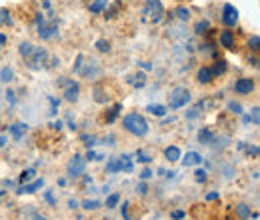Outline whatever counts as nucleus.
<instances>
[{
	"label": "nucleus",
	"mask_w": 260,
	"mask_h": 220,
	"mask_svg": "<svg viewBox=\"0 0 260 220\" xmlns=\"http://www.w3.org/2000/svg\"><path fill=\"white\" fill-rule=\"evenodd\" d=\"M122 126H124V130H128L130 134H134V136H146V134H148V122H146V118H144L142 114H138V112L126 114V116L122 118Z\"/></svg>",
	"instance_id": "f257e3e1"
},
{
	"label": "nucleus",
	"mask_w": 260,
	"mask_h": 220,
	"mask_svg": "<svg viewBox=\"0 0 260 220\" xmlns=\"http://www.w3.org/2000/svg\"><path fill=\"white\" fill-rule=\"evenodd\" d=\"M34 22H36L38 36H40L42 40H50L52 36H56V34H58V26H60V22L56 20V16L46 20V18L42 16V12H38V14L34 16Z\"/></svg>",
	"instance_id": "f03ea898"
},
{
	"label": "nucleus",
	"mask_w": 260,
	"mask_h": 220,
	"mask_svg": "<svg viewBox=\"0 0 260 220\" xmlns=\"http://www.w3.org/2000/svg\"><path fill=\"white\" fill-rule=\"evenodd\" d=\"M164 18V6L160 0H146L144 2V8H142V20L146 22H152V24H158L162 22Z\"/></svg>",
	"instance_id": "7ed1b4c3"
},
{
	"label": "nucleus",
	"mask_w": 260,
	"mask_h": 220,
	"mask_svg": "<svg viewBox=\"0 0 260 220\" xmlns=\"http://www.w3.org/2000/svg\"><path fill=\"white\" fill-rule=\"evenodd\" d=\"M188 102H190V92H188V88L176 86V88L170 90V95H168V106H170L172 110L182 108V106H186Z\"/></svg>",
	"instance_id": "20e7f679"
},
{
	"label": "nucleus",
	"mask_w": 260,
	"mask_h": 220,
	"mask_svg": "<svg viewBox=\"0 0 260 220\" xmlns=\"http://www.w3.org/2000/svg\"><path fill=\"white\" fill-rule=\"evenodd\" d=\"M78 74H80L82 78H86V80H96V78L102 76V66H100V62L94 60V58H86V56H84Z\"/></svg>",
	"instance_id": "39448f33"
},
{
	"label": "nucleus",
	"mask_w": 260,
	"mask_h": 220,
	"mask_svg": "<svg viewBox=\"0 0 260 220\" xmlns=\"http://www.w3.org/2000/svg\"><path fill=\"white\" fill-rule=\"evenodd\" d=\"M84 166H86V160L80 156V154H74V156L68 160V164H66L68 178H78L84 172Z\"/></svg>",
	"instance_id": "423d86ee"
},
{
	"label": "nucleus",
	"mask_w": 260,
	"mask_h": 220,
	"mask_svg": "<svg viewBox=\"0 0 260 220\" xmlns=\"http://www.w3.org/2000/svg\"><path fill=\"white\" fill-rule=\"evenodd\" d=\"M46 58H48V52H46L42 46H38V48H34L32 54L26 58V62H28V66H30L32 70H40V68L46 66Z\"/></svg>",
	"instance_id": "0eeeda50"
},
{
	"label": "nucleus",
	"mask_w": 260,
	"mask_h": 220,
	"mask_svg": "<svg viewBox=\"0 0 260 220\" xmlns=\"http://www.w3.org/2000/svg\"><path fill=\"white\" fill-rule=\"evenodd\" d=\"M222 22L228 28H234L238 24V8L236 6L224 4V8H222Z\"/></svg>",
	"instance_id": "6e6552de"
},
{
	"label": "nucleus",
	"mask_w": 260,
	"mask_h": 220,
	"mask_svg": "<svg viewBox=\"0 0 260 220\" xmlns=\"http://www.w3.org/2000/svg\"><path fill=\"white\" fill-rule=\"evenodd\" d=\"M58 84L64 86V100H68V102H76L78 100V92H80L78 82H74V80H60Z\"/></svg>",
	"instance_id": "1a4fd4ad"
},
{
	"label": "nucleus",
	"mask_w": 260,
	"mask_h": 220,
	"mask_svg": "<svg viewBox=\"0 0 260 220\" xmlns=\"http://www.w3.org/2000/svg\"><path fill=\"white\" fill-rule=\"evenodd\" d=\"M254 90V80L252 78H238L236 82H234V92L236 95H250Z\"/></svg>",
	"instance_id": "9d476101"
},
{
	"label": "nucleus",
	"mask_w": 260,
	"mask_h": 220,
	"mask_svg": "<svg viewBox=\"0 0 260 220\" xmlns=\"http://www.w3.org/2000/svg\"><path fill=\"white\" fill-rule=\"evenodd\" d=\"M218 42H220V46H224L226 50H234L236 46V40H234V32L232 30H222L220 32V36H218Z\"/></svg>",
	"instance_id": "9b49d317"
},
{
	"label": "nucleus",
	"mask_w": 260,
	"mask_h": 220,
	"mask_svg": "<svg viewBox=\"0 0 260 220\" xmlns=\"http://www.w3.org/2000/svg\"><path fill=\"white\" fill-rule=\"evenodd\" d=\"M196 80H198L200 84H210V82L214 80L210 66H200V68H198V72H196Z\"/></svg>",
	"instance_id": "f8f14e48"
},
{
	"label": "nucleus",
	"mask_w": 260,
	"mask_h": 220,
	"mask_svg": "<svg viewBox=\"0 0 260 220\" xmlns=\"http://www.w3.org/2000/svg\"><path fill=\"white\" fill-rule=\"evenodd\" d=\"M228 144H230V138L228 136H212V140H210V148L212 150H224Z\"/></svg>",
	"instance_id": "ddd939ff"
},
{
	"label": "nucleus",
	"mask_w": 260,
	"mask_h": 220,
	"mask_svg": "<svg viewBox=\"0 0 260 220\" xmlns=\"http://www.w3.org/2000/svg\"><path fill=\"white\" fill-rule=\"evenodd\" d=\"M210 70H212V76L214 78H218V76H222L224 72L228 70V64L224 58H216V62L210 66Z\"/></svg>",
	"instance_id": "4468645a"
},
{
	"label": "nucleus",
	"mask_w": 260,
	"mask_h": 220,
	"mask_svg": "<svg viewBox=\"0 0 260 220\" xmlns=\"http://www.w3.org/2000/svg\"><path fill=\"white\" fill-rule=\"evenodd\" d=\"M234 214H236L238 220H248L250 218V206L244 204V202H240V204L234 206Z\"/></svg>",
	"instance_id": "2eb2a0df"
},
{
	"label": "nucleus",
	"mask_w": 260,
	"mask_h": 220,
	"mask_svg": "<svg viewBox=\"0 0 260 220\" xmlns=\"http://www.w3.org/2000/svg\"><path fill=\"white\" fill-rule=\"evenodd\" d=\"M182 158V164L184 166H198L202 164V156L198 152H186V156H180Z\"/></svg>",
	"instance_id": "dca6fc26"
},
{
	"label": "nucleus",
	"mask_w": 260,
	"mask_h": 220,
	"mask_svg": "<svg viewBox=\"0 0 260 220\" xmlns=\"http://www.w3.org/2000/svg\"><path fill=\"white\" fill-rule=\"evenodd\" d=\"M172 14H174V16H176V18H178V20H180V22H182V24H184V22H188V20H190V10H188V8H186V6H176V8H174V12H172Z\"/></svg>",
	"instance_id": "f3484780"
},
{
	"label": "nucleus",
	"mask_w": 260,
	"mask_h": 220,
	"mask_svg": "<svg viewBox=\"0 0 260 220\" xmlns=\"http://www.w3.org/2000/svg\"><path fill=\"white\" fill-rule=\"evenodd\" d=\"M180 156H182V152H180L178 146H168V148L164 150V158H166L168 162H176V160H180Z\"/></svg>",
	"instance_id": "a211bd4d"
},
{
	"label": "nucleus",
	"mask_w": 260,
	"mask_h": 220,
	"mask_svg": "<svg viewBox=\"0 0 260 220\" xmlns=\"http://www.w3.org/2000/svg\"><path fill=\"white\" fill-rule=\"evenodd\" d=\"M212 136H214V134H212V130H210V128H206V126L198 130V142H200V144H206V146H208V144H210V140H212Z\"/></svg>",
	"instance_id": "6ab92c4d"
},
{
	"label": "nucleus",
	"mask_w": 260,
	"mask_h": 220,
	"mask_svg": "<svg viewBox=\"0 0 260 220\" xmlns=\"http://www.w3.org/2000/svg\"><path fill=\"white\" fill-rule=\"evenodd\" d=\"M106 172L108 174H116V172H122V164H120V158H110L106 162Z\"/></svg>",
	"instance_id": "aec40b11"
},
{
	"label": "nucleus",
	"mask_w": 260,
	"mask_h": 220,
	"mask_svg": "<svg viewBox=\"0 0 260 220\" xmlns=\"http://www.w3.org/2000/svg\"><path fill=\"white\" fill-rule=\"evenodd\" d=\"M128 82L134 86V88H142L146 84V74L144 72H138V74H132L128 78Z\"/></svg>",
	"instance_id": "412c9836"
},
{
	"label": "nucleus",
	"mask_w": 260,
	"mask_h": 220,
	"mask_svg": "<svg viewBox=\"0 0 260 220\" xmlns=\"http://www.w3.org/2000/svg\"><path fill=\"white\" fill-rule=\"evenodd\" d=\"M110 2L108 0H94L90 6H88V10H90V14H100V12H104L106 10V6H108Z\"/></svg>",
	"instance_id": "4be33fe9"
},
{
	"label": "nucleus",
	"mask_w": 260,
	"mask_h": 220,
	"mask_svg": "<svg viewBox=\"0 0 260 220\" xmlns=\"http://www.w3.org/2000/svg\"><path fill=\"white\" fill-rule=\"evenodd\" d=\"M120 6H122V2H120V0H118V2H114V4L110 6V8L106 6V10H104V18H106V20H112V18H114V16L118 14Z\"/></svg>",
	"instance_id": "5701e85b"
},
{
	"label": "nucleus",
	"mask_w": 260,
	"mask_h": 220,
	"mask_svg": "<svg viewBox=\"0 0 260 220\" xmlns=\"http://www.w3.org/2000/svg\"><path fill=\"white\" fill-rule=\"evenodd\" d=\"M34 48H36V46H34L32 42H22V44L18 46V52H20V56L26 60V58L34 52Z\"/></svg>",
	"instance_id": "b1692460"
},
{
	"label": "nucleus",
	"mask_w": 260,
	"mask_h": 220,
	"mask_svg": "<svg viewBox=\"0 0 260 220\" xmlns=\"http://www.w3.org/2000/svg\"><path fill=\"white\" fill-rule=\"evenodd\" d=\"M44 186V180H34L32 184H26V186H22V188L18 190V194H32V192H36L38 188H42Z\"/></svg>",
	"instance_id": "393cba45"
},
{
	"label": "nucleus",
	"mask_w": 260,
	"mask_h": 220,
	"mask_svg": "<svg viewBox=\"0 0 260 220\" xmlns=\"http://www.w3.org/2000/svg\"><path fill=\"white\" fill-rule=\"evenodd\" d=\"M120 110H122V104H114V106L108 110V114H106V122H108V124H112V122L118 118Z\"/></svg>",
	"instance_id": "a878e982"
},
{
	"label": "nucleus",
	"mask_w": 260,
	"mask_h": 220,
	"mask_svg": "<svg viewBox=\"0 0 260 220\" xmlns=\"http://www.w3.org/2000/svg\"><path fill=\"white\" fill-rule=\"evenodd\" d=\"M26 130H28V126L26 124H12L10 126V134H12L16 140H18V138H22V134H24Z\"/></svg>",
	"instance_id": "bb28decb"
},
{
	"label": "nucleus",
	"mask_w": 260,
	"mask_h": 220,
	"mask_svg": "<svg viewBox=\"0 0 260 220\" xmlns=\"http://www.w3.org/2000/svg\"><path fill=\"white\" fill-rule=\"evenodd\" d=\"M12 78H14V70L10 66H4L0 70V82H12Z\"/></svg>",
	"instance_id": "cd10ccee"
},
{
	"label": "nucleus",
	"mask_w": 260,
	"mask_h": 220,
	"mask_svg": "<svg viewBox=\"0 0 260 220\" xmlns=\"http://www.w3.org/2000/svg\"><path fill=\"white\" fill-rule=\"evenodd\" d=\"M0 24L2 26H12V16L8 8H0Z\"/></svg>",
	"instance_id": "c85d7f7f"
},
{
	"label": "nucleus",
	"mask_w": 260,
	"mask_h": 220,
	"mask_svg": "<svg viewBox=\"0 0 260 220\" xmlns=\"http://www.w3.org/2000/svg\"><path fill=\"white\" fill-rule=\"evenodd\" d=\"M146 110H148L150 114H154V116H160V118L166 114V108H164L162 104H148V106H146Z\"/></svg>",
	"instance_id": "c756f323"
},
{
	"label": "nucleus",
	"mask_w": 260,
	"mask_h": 220,
	"mask_svg": "<svg viewBox=\"0 0 260 220\" xmlns=\"http://www.w3.org/2000/svg\"><path fill=\"white\" fill-rule=\"evenodd\" d=\"M94 100H96L98 104H106V102H108V95L102 92V86H100V84L94 86Z\"/></svg>",
	"instance_id": "7c9ffc66"
},
{
	"label": "nucleus",
	"mask_w": 260,
	"mask_h": 220,
	"mask_svg": "<svg viewBox=\"0 0 260 220\" xmlns=\"http://www.w3.org/2000/svg\"><path fill=\"white\" fill-rule=\"evenodd\" d=\"M208 30H210V22H208V20H200V22H196L194 34H206Z\"/></svg>",
	"instance_id": "2f4dec72"
},
{
	"label": "nucleus",
	"mask_w": 260,
	"mask_h": 220,
	"mask_svg": "<svg viewBox=\"0 0 260 220\" xmlns=\"http://www.w3.org/2000/svg\"><path fill=\"white\" fill-rule=\"evenodd\" d=\"M194 180L198 184H204L206 180H208V172L206 170H202V168H196L194 170Z\"/></svg>",
	"instance_id": "473e14b6"
},
{
	"label": "nucleus",
	"mask_w": 260,
	"mask_h": 220,
	"mask_svg": "<svg viewBox=\"0 0 260 220\" xmlns=\"http://www.w3.org/2000/svg\"><path fill=\"white\" fill-rule=\"evenodd\" d=\"M120 158V164H122V172H132V158L128 154H122Z\"/></svg>",
	"instance_id": "72a5a7b5"
},
{
	"label": "nucleus",
	"mask_w": 260,
	"mask_h": 220,
	"mask_svg": "<svg viewBox=\"0 0 260 220\" xmlns=\"http://www.w3.org/2000/svg\"><path fill=\"white\" fill-rule=\"evenodd\" d=\"M248 48H250L252 52H258V48H260V36L258 34H252V36L248 38Z\"/></svg>",
	"instance_id": "f704fd0d"
},
{
	"label": "nucleus",
	"mask_w": 260,
	"mask_h": 220,
	"mask_svg": "<svg viewBox=\"0 0 260 220\" xmlns=\"http://www.w3.org/2000/svg\"><path fill=\"white\" fill-rule=\"evenodd\" d=\"M118 202H120V194L114 192V194H110L106 198V208H114V206H118Z\"/></svg>",
	"instance_id": "c9c22d12"
},
{
	"label": "nucleus",
	"mask_w": 260,
	"mask_h": 220,
	"mask_svg": "<svg viewBox=\"0 0 260 220\" xmlns=\"http://www.w3.org/2000/svg\"><path fill=\"white\" fill-rule=\"evenodd\" d=\"M244 122H252V124H258V122H260L258 106H254V108H252V116H244Z\"/></svg>",
	"instance_id": "e433bc0d"
},
{
	"label": "nucleus",
	"mask_w": 260,
	"mask_h": 220,
	"mask_svg": "<svg viewBox=\"0 0 260 220\" xmlns=\"http://www.w3.org/2000/svg\"><path fill=\"white\" fill-rule=\"evenodd\" d=\"M34 174H36V170H34V168H28V170H24V172L20 174V182H22V184L30 182V180L34 178Z\"/></svg>",
	"instance_id": "4c0bfd02"
},
{
	"label": "nucleus",
	"mask_w": 260,
	"mask_h": 220,
	"mask_svg": "<svg viewBox=\"0 0 260 220\" xmlns=\"http://www.w3.org/2000/svg\"><path fill=\"white\" fill-rule=\"evenodd\" d=\"M96 48L98 52H110V42L104 40V38H100V40H96Z\"/></svg>",
	"instance_id": "58836bf2"
},
{
	"label": "nucleus",
	"mask_w": 260,
	"mask_h": 220,
	"mask_svg": "<svg viewBox=\"0 0 260 220\" xmlns=\"http://www.w3.org/2000/svg\"><path fill=\"white\" fill-rule=\"evenodd\" d=\"M82 208L84 210H96V208H100V202L98 200H84L82 202Z\"/></svg>",
	"instance_id": "ea45409f"
},
{
	"label": "nucleus",
	"mask_w": 260,
	"mask_h": 220,
	"mask_svg": "<svg viewBox=\"0 0 260 220\" xmlns=\"http://www.w3.org/2000/svg\"><path fill=\"white\" fill-rule=\"evenodd\" d=\"M82 140H84V144H86L88 148H92L94 144H98V142H96L98 138L94 136V134H84V136H82Z\"/></svg>",
	"instance_id": "a19ab883"
},
{
	"label": "nucleus",
	"mask_w": 260,
	"mask_h": 220,
	"mask_svg": "<svg viewBox=\"0 0 260 220\" xmlns=\"http://www.w3.org/2000/svg\"><path fill=\"white\" fill-rule=\"evenodd\" d=\"M228 110H230L232 114H242V106H240L238 102H234V100L228 102Z\"/></svg>",
	"instance_id": "79ce46f5"
},
{
	"label": "nucleus",
	"mask_w": 260,
	"mask_h": 220,
	"mask_svg": "<svg viewBox=\"0 0 260 220\" xmlns=\"http://www.w3.org/2000/svg\"><path fill=\"white\" fill-rule=\"evenodd\" d=\"M82 60H84V54H78V56H76V62L72 64V72L78 74V70H80V66H82Z\"/></svg>",
	"instance_id": "37998d69"
},
{
	"label": "nucleus",
	"mask_w": 260,
	"mask_h": 220,
	"mask_svg": "<svg viewBox=\"0 0 260 220\" xmlns=\"http://www.w3.org/2000/svg\"><path fill=\"white\" fill-rule=\"evenodd\" d=\"M4 95H6V102H8L10 106H14V104H16V95H14V90H6Z\"/></svg>",
	"instance_id": "c03bdc74"
},
{
	"label": "nucleus",
	"mask_w": 260,
	"mask_h": 220,
	"mask_svg": "<svg viewBox=\"0 0 260 220\" xmlns=\"http://www.w3.org/2000/svg\"><path fill=\"white\" fill-rule=\"evenodd\" d=\"M136 160H138V162H144V164H148V162H150L152 158L146 156V154H144L142 150H138V152H136Z\"/></svg>",
	"instance_id": "a18cd8bd"
},
{
	"label": "nucleus",
	"mask_w": 260,
	"mask_h": 220,
	"mask_svg": "<svg viewBox=\"0 0 260 220\" xmlns=\"http://www.w3.org/2000/svg\"><path fill=\"white\" fill-rule=\"evenodd\" d=\"M246 154L252 158H258V146H248L246 148Z\"/></svg>",
	"instance_id": "49530a36"
},
{
	"label": "nucleus",
	"mask_w": 260,
	"mask_h": 220,
	"mask_svg": "<svg viewBox=\"0 0 260 220\" xmlns=\"http://www.w3.org/2000/svg\"><path fill=\"white\" fill-rule=\"evenodd\" d=\"M150 176H152V170H150V168H144V170L140 172V180H148Z\"/></svg>",
	"instance_id": "de8ad7c7"
},
{
	"label": "nucleus",
	"mask_w": 260,
	"mask_h": 220,
	"mask_svg": "<svg viewBox=\"0 0 260 220\" xmlns=\"http://www.w3.org/2000/svg\"><path fill=\"white\" fill-rule=\"evenodd\" d=\"M198 114H200V108L196 106V108H192V110H190V112L186 114V118H188V120H194V118L198 116Z\"/></svg>",
	"instance_id": "09e8293b"
},
{
	"label": "nucleus",
	"mask_w": 260,
	"mask_h": 220,
	"mask_svg": "<svg viewBox=\"0 0 260 220\" xmlns=\"http://www.w3.org/2000/svg\"><path fill=\"white\" fill-rule=\"evenodd\" d=\"M44 198H46L50 204H56V198L52 196V190H46V192H44Z\"/></svg>",
	"instance_id": "8fccbe9b"
},
{
	"label": "nucleus",
	"mask_w": 260,
	"mask_h": 220,
	"mask_svg": "<svg viewBox=\"0 0 260 220\" xmlns=\"http://www.w3.org/2000/svg\"><path fill=\"white\" fill-rule=\"evenodd\" d=\"M122 214H124V220H130V214H128V202H124V204H122Z\"/></svg>",
	"instance_id": "3c124183"
},
{
	"label": "nucleus",
	"mask_w": 260,
	"mask_h": 220,
	"mask_svg": "<svg viewBox=\"0 0 260 220\" xmlns=\"http://www.w3.org/2000/svg\"><path fill=\"white\" fill-rule=\"evenodd\" d=\"M170 216L174 220H180V218H184V212H182V210H176V212H172Z\"/></svg>",
	"instance_id": "603ef678"
},
{
	"label": "nucleus",
	"mask_w": 260,
	"mask_h": 220,
	"mask_svg": "<svg viewBox=\"0 0 260 220\" xmlns=\"http://www.w3.org/2000/svg\"><path fill=\"white\" fill-rule=\"evenodd\" d=\"M218 198V192H210V194H206V200H216Z\"/></svg>",
	"instance_id": "864d4df0"
},
{
	"label": "nucleus",
	"mask_w": 260,
	"mask_h": 220,
	"mask_svg": "<svg viewBox=\"0 0 260 220\" xmlns=\"http://www.w3.org/2000/svg\"><path fill=\"white\" fill-rule=\"evenodd\" d=\"M68 206H70V208H78V202H76L74 198H70V200H68Z\"/></svg>",
	"instance_id": "5fc2aeb1"
},
{
	"label": "nucleus",
	"mask_w": 260,
	"mask_h": 220,
	"mask_svg": "<svg viewBox=\"0 0 260 220\" xmlns=\"http://www.w3.org/2000/svg\"><path fill=\"white\" fill-rule=\"evenodd\" d=\"M30 220H48L46 216H42V214H32V218Z\"/></svg>",
	"instance_id": "6e6d98bb"
},
{
	"label": "nucleus",
	"mask_w": 260,
	"mask_h": 220,
	"mask_svg": "<svg viewBox=\"0 0 260 220\" xmlns=\"http://www.w3.org/2000/svg\"><path fill=\"white\" fill-rule=\"evenodd\" d=\"M248 62L252 64V66H258V58H256V56H252V58H248Z\"/></svg>",
	"instance_id": "4d7b16f0"
},
{
	"label": "nucleus",
	"mask_w": 260,
	"mask_h": 220,
	"mask_svg": "<svg viewBox=\"0 0 260 220\" xmlns=\"http://www.w3.org/2000/svg\"><path fill=\"white\" fill-rule=\"evenodd\" d=\"M4 44H6V36H4V34H2V32H0V48H2V46H4Z\"/></svg>",
	"instance_id": "13d9d810"
},
{
	"label": "nucleus",
	"mask_w": 260,
	"mask_h": 220,
	"mask_svg": "<svg viewBox=\"0 0 260 220\" xmlns=\"http://www.w3.org/2000/svg\"><path fill=\"white\" fill-rule=\"evenodd\" d=\"M138 64H140L144 70H150V68H152V64H146V62H138Z\"/></svg>",
	"instance_id": "bf43d9fd"
},
{
	"label": "nucleus",
	"mask_w": 260,
	"mask_h": 220,
	"mask_svg": "<svg viewBox=\"0 0 260 220\" xmlns=\"http://www.w3.org/2000/svg\"><path fill=\"white\" fill-rule=\"evenodd\" d=\"M42 8H46V10H50V2H48V0H44V2H42Z\"/></svg>",
	"instance_id": "052dcab7"
},
{
	"label": "nucleus",
	"mask_w": 260,
	"mask_h": 220,
	"mask_svg": "<svg viewBox=\"0 0 260 220\" xmlns=\"http://www.w3.org/2000/svg\"><path fill=\"white\" fill-rule=\"evenodd\" d=\"M54 128H56V130H60V128H62V120H58V122H54Z\"/></svg>",
	"instance_id": "680f3d73"
},
{
	"label": "nucleus",
	"mask_w": 260,
	"mask_h": 220,
	"mask_svg": "<svg viewBox=\"0 0 260 220\" xmlns=\"http://www.w3.org/2000/svg\"><path fill=\"white\" fill-rule=\"evenodd\" d=\"M138 190H140V192H142V194H146V184H140V186H138Z\"/></svg>",
	"instance_id": "e2e57ef3"
},
{
	"label": "nucleus",
	"mask_w": 260,
	"mask_h": 220,
	"mask_svg": "<svg viewBox=\"0 0 260 220\" xmlns=\"http://www.w3.org/2000/svg\"><path fill=\"white\" fill-rule=\"evenodd\" d=\"M4 144H6V138H4V136H0V148H2Z\"/></svg>",
	"instance_id": "0e129e2a"
},
{
	"label": "nucleus",
	"mask_w": 260,
	"mask_h": 220,
	"mask_svg": "<svg viewBox=\"0 0 260 220\" xmlns=\"http://www.w3.org/2000/svg\"><path fill=\"white\" fill-rule=\"evenodd\" d=\"M0 112H2V104H0Z\"/></svg>",
	"instance_id": "69168bd1"
}]
</instances>
